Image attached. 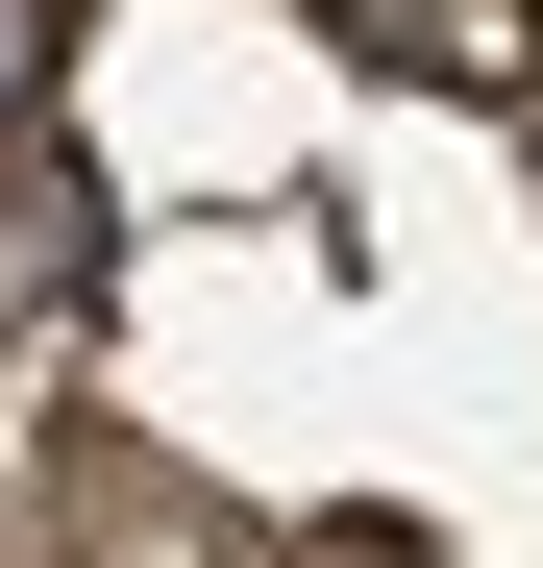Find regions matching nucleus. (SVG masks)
I'll use <instances>...</instances> for the list:
<instances>
[{
  "label": "nucleus",
  "mask_w": 543,
  "mask_h": 568,
  "mask_svg": "<svg viewBox=\"0 0 543 568\" xmlns=\"http://www.w3.org/2000/svg\"><path fill=\"white\" fill-rule=\"evenodd\" d=\"M321 26L420 100H543V0H321Z\"/></svg>",
  "instance_id": "nucleus-1"
},
{
  "label": "nucleus",
  "mask_w": 543,
  "mask_h": 568,
  "mask_svg": "<svg viewBox=\"0 0 543 568\" xmlns=\"http://www.w3.org/2000/svg\"><path fill=\"white\" fill-rule=\"evenodd\" d=\"M50 26H74V0H0V124L50 100Z\"/></svg>",
  "instance_id": "nucleus-2"
}]
</instances>
